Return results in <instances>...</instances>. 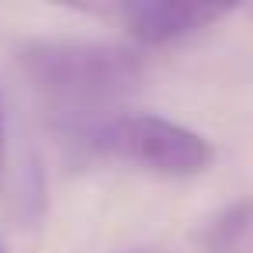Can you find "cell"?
I'll list each match as a JSON object with an SVG mask.
<instances>
[{"label":"cell","mask_w":253,"mask_h":253,"mask_svg":"<svg viewBox=\"0 0 253 253\" xmlns=\"http://www.w3.org/2000/svg\"><path fill=\"white\" fill-rule=\"evenodd\" d=\"M18 70L49 111L70 125H94V132L108 122H97V115L128 97L142 80V63L128 49L73 39L25 42Z\"/></svg>","instance_id":"cell-1"},{"label":"cell","mask_w":253,"mask_h":253,"mask_svg":"<svg viewBox=\"0 0 253 253\" xmlns=\"http://www.w3.org/2000/svg\"><path fill=\"white\" fill-rule=\"evenodd\" d=\"M94 146L160 177H198L215 160L201 132L160 115H115L94 132Z\"/></svg>","instance_id":"cell-2"},{"label":"cell","mask_w":253,"mask_h":253,"mask_svg":"<svg viewBox=\"0 0 253 253\" xmlns=\"http://www.w3.org/2000/svg\"><path fill=\"white\" fill-rule=\"evenodd\" d=\"M94 14L115 18L135 42L167 45L198 35L229 14L225 4H173V0H122V4L94 7Z\"/></svg>","instance_id":"cell-3"},{"label":"cell","mask_w":253,"mask_h":253,"mask_svg":"<svg viewBox=\"0 0 253 253\" xmlns=\"http://www.w3.org/2000/svg\"><path fill=\"white\" fill-rule=\"evenodd\" d=\"M250 222H253V201H236V205H229L225 211H218V215L205 225V232H201L205 250H208V253H232L236 243L243 239V232L250 229Z\"/></svg>","instance_id":"cell-4"},{"label":"cell","mask_w":253,"mask_h":253,"mask_svg":"<svg viewBox=\"0 0 253 253\" xmlns=\"http://www.w3.org/2000/svg\"><path fill=\"white\" fill-rule=\"evenodd\" d=\"M7 160V118H4V97H0V170Z\"/></svg>","instance_id":"cell-5"},{"label":"cell","mask_w":253,"mask_h":253,"mask_svg":"<svg viewBox=\"0 0 253 253\" xmlns=\"http://www.w3.org/2000/svg\"><path fill=\"white\" fill-rule=\"evenodd\" d=\"M128 253H167V250H128Z\"/></svg>","instance_id":"cell-6"}]
</instances>
